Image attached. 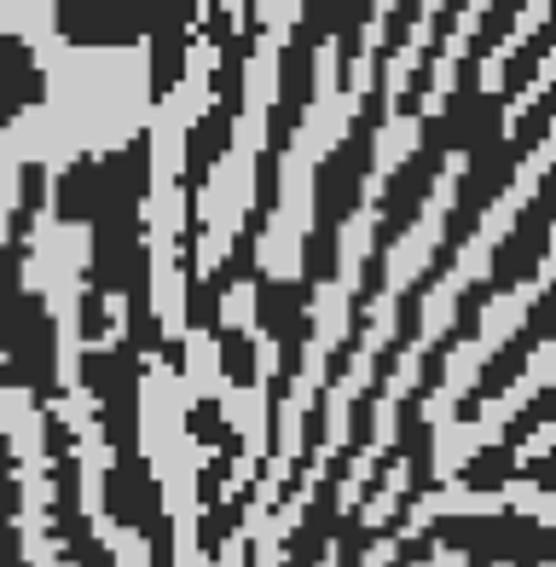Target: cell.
I'll return each mask as SVG.
<instances>
[{
  "mask_svg": "<svg viewBox=\"0 0 556 567\" xmlns=\"http://www.w3.org/2000/svg\"><path fill=\"white\" fill-rule=\"evenodd\" d=\"M470 7H475V0H441V7H435V18H429V35H423V47H418V64L406 70L400 93H389V116H406V122L418 116V122H423V99H429V87H435V70H441V59L452 53V41H459Z\"/></svg>",
  "mask_w": 556,
  "mask_h": 567,
  "instance_id": "cell-8",
  "label": "cell"
},
{
  "mask_svg": "<svg viewBox=\"0 0 556 567\" xmlns=\"http://www.w3.org/2000/svg\"><path fill=\"white\" fill-rule=\"evenodd\" d=\"M429 0H389L383 12V35H377V53H371V75H394V59L412 47V30L423 23Z\"/></svg>",
  "mask_w": 556,
  "mask_h": 567,
  "instance_id": "cell-11",
  "label": "cell"
},
{
  "mask_svg": "<svg viewBox=\"0 0 556 567\" xmlns=\"http://www.w3.org/2000/svg\"><path fill=\"white\" fill-rule=\"evenodd\" d=\"M522 12H527V0H487L482 18H475V30H470V41H464V59H470V64H487L498 47L516 35Z\"/></svg>",
  "mask_w": 556,
  "mask_h": 567,
  "instance_id": "cell-10",
  "label": "cell"
},
{
  "mask_svg": "<svg viewBox=\"0 0 556 567\" xmlns=\"http://www.w3.org/2000/svg\"><path fill=\"white\" fill-rule=\"evenodd\" d=\"M197 23H204L197 0H151V18H145V64H151L145 93H151V105H168L174 87L186 82Z\"/></svg>",
  "mask_w": 556,
  "mask_h": 567,
  "instance_id": "cell-6",
  "label": "cell"
},
{
  "mask_svg": "<svg viewBox=\"0 0 556 567\" xmlns=\"http://www.w3.org/2000/svg\"><path fill=\"white\" fill-rule=\"evenodd\" d=\"M550 231H556V163L539 174V186H534V197L522 203V215H516V226L504 231V244L493 249V267H487V290H493V301L498 296H511L516 284H527L539 272V261L550 255Z\"/></svg>",
  "mask_w": 556,
  "mask_h": 567,
  "instance_id": "cell-4",
  "label": "cell"
},
{
  "mask_svg": "<svg viewBox=\"0 0 556 567\" xmlns=\"http://www.w3.org/2000/svg\"><path fill=\"white\" fill-rule=\"evenodd\" d=\"M516 481H539V486H556V452H545V457H527L522 470H516Z\"/></svg>",
  "mask_w": 556,
  "mask_h": 567,
  "instance_id": "cell-15",
  "label": "cell"
},
{
  "mask_svg": "<svg viewBox=\"0 0 556 567\" xmlns=\"http://www.w3.org/2000/svg\"><path fill=\"white\" fill-rule=\"evenodd\" d=\"M550 53H556V0H550V12H545L539 30L527 35L511 59H504V75H498V87H493V93L504 99V105H516V99L539 82V70H545V59H550Z\"/></svg>",
  "mask_w": 556,
  "mask_h": 567,
  "instance_id": "cell-9",
  "label": "cell"
},
{
  "mask_svg": "<svg viewBox=\"0 0 556 567\" xmlns=\"http://www.w3.org/2000/svg\"><path fill=\"white\" fill-rule=\"evenodd\" d=\"M151 0H53V30L82 53H122L145 41Z\"/></svg>",
  "mask_w": 556,
  "mask_h": 567,
  "instance_id": "cell-5",
  "label": "cell"
},
{
  "mask_svg": "<svg viewBox=\"0 0 556 567\" xmlns=\"http://www.w3.org/2000/svg\"><path fill=\"white\" fill-rule=\"evenodd\" d=\"M186 429H192V441H197V446H209V452H244V441L233 434V423L220 417V400H215V394H204V400L192 405Z\"/></svg>",
  "mask_w": 556,
  "mask_h": 567,
  "instance_id": "cell-13",
  "label": "cell"
},
{
  "mask_svg": "<svg viewBox=\"0 0 556 567\" xmlns=\"http://www.w3.org/2000/svg\"><path fill=\"white\" fill-rule=\"evenodd\" d=\"M331 18H337V0H301V12L290 23V41L278 53V87H272V111H267V157H285L296 145L301 122L313 111V93H319V53L331 47Z\"/></svg>",
  "mask_w": 556,
  "mask_h": 567,
  "instance_id": "cell-2",
  "label": "cell"
},
{
  "mask_svg": "<svg viewBox=\"0 0 556 567\" xmlns=\"http://www.w3.org/2000/svg\"><path fill=\"white\" fill-rule=\"evenodd\" d=\"M75 330H82V348H105V342H116L111 301L99 296V290H87V284H82V307H75Z\"/></svg>",
  "mask_w": 556,
  "mask_h": 567,
  "instance_id": "cell-14",
  "label": "cell"
},
{
  "mask_svg": "<svg viewBox=\"0 0 556 567\" xmlns=\"http://www.w3.org/2000/svg\"><path fill=\"white\" fill-rule=\"evenodd\" d=\"M383 122H389V75H371L365 105L353 111L348 134L313 168V226H308V244H301V284L308 290L331 284L342 267V226L365 209V179L377 168Z\"/></svg>",
  "mask_w": 556,
  "mask_h": 567,
  "instance_id": "cell-1",
  "label": "cell"
},
{
  "mask_svg": "<svg viewBox=\"0 0 556 567\" xmlns=\"http://www.w3.org/2000/svg\"><path fill=\"white\" fill-rule=\"evenodd\" d=\"M545 342H556V284L539 296V307L534 313H527V324H522V337L516 342H504L487 365H482V377H475V389H470V400L459 405V417H475V411H482L487 400H498L504 389H511V382L527 371V359H534Z\"/></svg>",
  "mask_w": 556,
  "mask_h": 567,
  "instance_id": "cell-7",
  "label": "cell"
},
{
  "mask_svg": "<svg viewBox=\"0 0 556 567\" xmlns=\"http://www.w3.org/2000/svg\"><path fill=\"white\" fill-rule=\"evenodd\" d=\"M215 348H220L226 382H233V389H256V342H249V330L220 324V330H215Z\"/></svg>",
  "mask_w": 556,
  "mask_h": 567,
  "instance_id": "cell-12",
  "label": "cell"
},
{
  "mask_svg": "<svg viewBox=\"0 0 556 567\" xmlns=\"http://www.w3.org/2000/svg\"><path fill=\"white\" fill-rule=\"evenodd\" d=\"M446 157H452V151L429 134V127H418V145L406 151V163H400V168L383 179V192H377L371 255H394V244L418 226V215L429 209V197H435L441 174H446Z\"/></svg>",
  "mask_w": 556,
  "mask_h": 567,
  "instance_id": "cell-3",
  "label": "cell"
},
{
  "mask_svg": "<svg viewBox=\"0 0 556 567\" xmlns=\"http://www.w3.org/2000/svg\"><path fill=\"white\" fill-rule=\"evenodd\" d=\"M256 7H261V12H267V7H272V0H256Z\"/></svg>",
  "mask_w": 556,
  "mask_h": 567,
  "instance_id": "cell-16",
  "label": "cell"
}]
</instances>
